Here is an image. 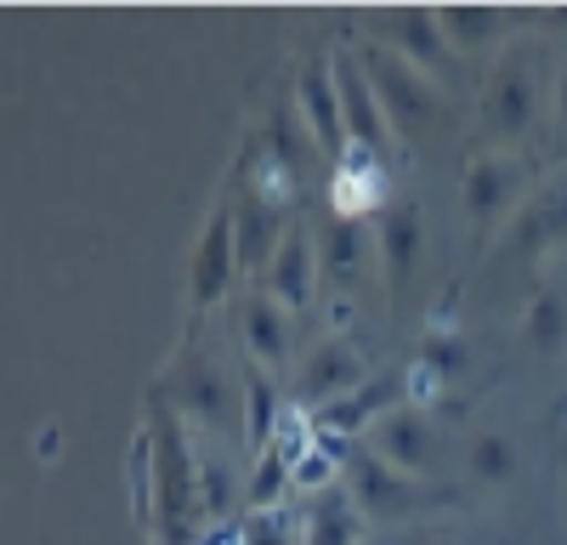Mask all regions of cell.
Masks as SVG:
<instances>
[{
  "label": "cell",
  "instance_id": "30bf717a",
  "mask_svg": "<svg viewBox=\"0 0 567 545\" xmlns=\"http://www.w3.org/2000/svg\"><path fill=\"white\" fill-rule=\"evenodd\" d=\"M301 109H307V125H312V143L341 160L352 148V136H347L341 91H336V69H329V63H307V74H301Z\"/></svg>",
  "mask_w": 567,
  "mask_h": 545
},
{
  "label": "cell",
  "instance_id": "e0dca14e",
  "mask_svg": "<svg viewBox=\"0 0 567 545\" xmlns=\"http://www.w3.org/2000/svg\"><path fill=\"white\" fill-rule=\"evenodd\" d=\"M381 256H386V279L403 285L414 256H420V205L398 199V205L381 210Z\"/></svg>",
  "mask_w": 567,
  "mask_h": 545
},
{
  "label": "cell",
  "instance_id": "5b68a950",
  "mask_svg": "<svg viewBox=\"0 0 567 545\" xmlns=\"http://www.w3.org/2000/svg\"><path fill=\"white\" fill-rule=\"evenodd\" d=\"M369 449H374V454H386V461L403 466V472L432 466V454H437L432 415H425L420 403H398V409H386L381 421H369Z\"/></svg>",
  "mask_w": 567,
  "mask_h": 545
},
{
  "label": "cell",
  "instance_id": "7a4b0ae2",
  "mask_svg": "<svg viewBox=\"0 0 567 545\" xmlns=\"http://www.w3.org/2000/svg\"><path fill=\"white\" fill-rule=\"evenodd\" d=\"M358 63H363V74H369V85H374V97H381V109H386V120H392V131H409V136H420L425 125L437 120V85H432V74H425L420 63H409L398 45H386V40H369V45H358Z\"/></svg>",
  "mask_w": 567,
  "mask_h": 545
},
{
  "label": "cell",
  "instance_id": "8992f818",
  "mask_svg": "<svg viewBox=\"0 0 567 545\" xmlns=\"http://www.w3.org/2000/svg\"><path fill=\"white\" fill-rule=\"evenodd\" d=\"M516 182H523V165H516V154L483 148V154H471V165H465V176H460V199H465L471 216L488 227L494 216H505Z\"/></svg>",
  "mask_w": 567,
  "mask_h": 545
},
{
  "label": "cell",
  "instance_id": "277c9868",
  "mask_svg": "<svg viewBox=\"0 0 567 545\" xmlns=\"http://www.w3.org/2000/svg\"><path fill=\"white\" fill-rule=\"evenodd\" d=\"M329 69H336V91H341V114H347L352 148H363V154L381 160V154L392 148V120H386L381 97H374L363 63H358L352 52H336V58H329Z\"/></svg>",
  "mask_w": 567,
  "mask_h": 545
},
{
  "label": "cell",
  "instance_id": "3957f363",
  "mask_svg": "<svg viewBox=\"0 0 567 545\" xmlns=\"http://www.w3.org/2000/svg\"><path fill=\"white\" fill-rule=\"evenodd\" d=\"M341 489L352 494L358 517H369V523H392V517H409V512H420L425 500H432V489H425L414 472L392 466L386 454H374L369 443H358V449L347 454Z\"/></svg>",
  "mask_w": 567,
  "mask_h": 545
},
{
  "label": "cell",
  "instance_id": "2e32d148",
  "mask_svg": "<svg viewBox=\"0 0 567 545\" xmlns=\"http://www.w3.org/2000/svg\"><path fill=\"white\" fill-rule=\"evenodd\" d=\"M358 272H363V234L352 216H336L318 239V279L347 290V285H358Z\"/></svg>",
  "mask_w": 567,
  "mask_h": 545
},
{
  "label": "cell",
  "instance_id": "7402d4cb",
  "mask_svg": "<svg viewBox=\"0 0 567 545\" xmlns=\"http://www.w3.org/2000/svg\"><path fill=\"white\" fill-rule=\"evenodd\" d=\"M465 461H471V472H477V477L499 483V477L516 472V443L505 432H477V438L465 443Z\"/></svg>",
  "mask_w": 567,
  "mask_h": 545
},
{
  "label": "cell",
  "instance_id": "9c48e42d",
  "mask_svg": "<svg viewBox=\"0 0 567 545\" xmlns=\"http://www.w3.org/2000/svg\"><path fill=\"white\" fill-rule=\"evenodd\" d=\"M318 279V245L307 227H284L278 250L267 256V296H278L284 307H307Z\"/></svg>",
  "mask_w": 567,
  "mask_h": 545
},
{
  "label": "cell",
  "instance_id": "52a82bcc",
  "mask_svg": "<svg viewBox=\"0 0 567 545\" xmlns=\"http://www.w3.org/2000/svg\"><path fill=\"white\" fill-rule=\"evenodd\" d=\"M363 381H369V363H363V352L347 336H329L301 363V398H312V403H336V398L358 392Z\"/></svg>",
  "mask_w": 567,
  "mask_h": 545
},
{
  "label": "cell",
  "instance_id": "cb8c5ba5",
  "mask_svg": "<svg viewBox=\"0 0 567 545\" xmlns=\"http://www.w3.org/2000/svg\"><path fill=\"white\" fill-rule=\"evenodd\" d=\"M528 336H534V341H561V301H556V296H539V301H534Z\"/></svg>",
  "mask_w": 567,
  "mask_h": 545
},
{
  "label": "cell",
  "instance_id": "d4e9b609",
  "mask_svg": "<svg viewBox=\"0 0 567 545\" xmlns=\"http://www.w3.org/2000/svg\"><path fill=\"white\" fill-rule=\"evenodd\" d=\"M550 97H556V114H561V125H567V69L556 74V85H550Z\"/></svg>",
  "mask_w": 567,
  "mask_h": 545
},
{
  "label": "cell",
  "instance_id": "7c38bea8",
  "mask_svg": "<svg viewBox=\"0 0 567 545\" xmlns=\"http://www.w3.org/2000/svg\"><path fill=\"white\" fill-rule=\"evenodd\" d=\"M381 29L398 40V52H403L409 63H420V69H443V58H449V34H443L437 12H425V7H398V12L381 18Z\"/></svg>",
  "mask_w": 567,
  "mask_h": 545
},
{
  "label": "cell",
  "instance_id": "603a6c76",
  "mask_svg": "<svg viewBox=\"0 0 567 545\" xmlns=\"http://www.w3.org/2000/svg\"><path fill=\"white\" fill-rule=\"evenodd\" d=\"M245 545H307V539H296L284 517H272V512H256V517H250V528H245Z\"/></svg>",
  "mask_w": 567,
  "mask_h": 545
},
{
  "label": "cell",
  "instance_id": "ffe728a7",
  "mask_svg": "<svg viewBox=\"0 0 567 545\" xmlns=\"http://www.w3.org/2000/svg\"><path fill=\"white\" fill-rule=\"evenodd\" d=\"M239 387H245V398H250V443L261 449L267 438H272V426H278V387L267 381V370L256 358H245V370H239Z\"/></svg>",
  "mask_w": 567,
  "mask_h": 545
},
{
  "label": "cell",
  "instance_id": "9a60e30c",
  "mask_svg": "<svg viewBox=\"0 0 567 545\" xmlns=\"http://www.w3.org/2000/svg\"><path fill=\"white\" fill-rule=\"evenodd\" d=\"M386 188V176H381V160L363 154V148H347L341 165H336V216H363L374 199H381Z\"/></svg>",
  "mask_w": 567,
  "mask_h": 545
},
{
  "label": "cell",
  "instance_id": "ac0fdd59",
  "mask_svg": "<svg viewBox=\"0 0 567 545\" xmlns=\"http://www.w3.org/2000/svg\"><path fill=\"white\" fill-rule=\"evenodd\" d=\"M233 210L221 205L216 216H210V227H205V245H199V256H194V290H199V301H210V296H221V285L233 279Z\"/></svg>",
  "mask_w": 567,
  "mask_h": 545
},
{
  "label": "cell",
  "instance_id": "44dd1931",
  "mask_svg": "<svg viewBox=\"0 0 567 545\" xmlns=\"http://www.w3.org/2000/svg\"><path fill=\"white\" fill-rule=\"evenodd\" d=\"M437 23L460 45H483V40H499L505 34V18L494 7H437Z\"/></svg>",
  "mask_w": 567,
  "mask_h": 545
},
{
  "label": "cell",
  "instance_id": "6da1fadb",
  "mask_svg": "<svg viewBox=\"0 0 567 545\" xmlns=\"http://www.w3.org/2000/svg\"><path fill=\"white\" fill-rule=\"evenodd\" d=\"M550 74H545V52L539 40H511L505 52L494 58L488 69V85H483V125L494 136H523L539 114V103L550 97Z\"/></svg>",
  "mask_w": 567,
  "mask_h": 545
},
{
  "label": "cell",
  "instance_id": "ba28073f",
  "mask_svg": "<svg viewBox=\"0 0 567 545\" xmlns=\"http://www.w3.org/2000/svg\"><path fill=\"white\" fill-rule=\"evenodd\" d=\"M176 398H182L187 415H199V421H210V426H227L233 415H239L227 370H216L205 352H187V358H182V370H176Z\"/></svg>",
  "mask_w": 567,
  "mask_h": 545
},
{
  "label": "cell",
  "instance_id": "d6986e66",
  "mask_svg": "<svg viewBox=\"0 0 567 545\" xmlns=\"http://www.w3.org/2000/svg\"><path fill=\"white\" fill-rule=\"evenodd\" d=\"M307 545H358V506L347 489H329L307 523Z\"/></svg>",
  "mask_w": 567,
  "mask_h": 545
},
{
  "label": "cell",
  "instance_id": "4fadbf2b",
  "mask_svg": "<svg viewBox=\"0 0 567 545\" xmlns=\"http://www.w3.org/2000/svg\"><path fill=\"white\" fill-rule=\"evenodd\" d=\"M245 352L256 363H278L284 352H290V307H284L278 296H250L245 301Z\"/></svg>",
  "mask_w": 567,
  "mask_h": 545
},
{
  "label": "cell",
  "instance_id": "5bb4252c",
  "mask_svg": "<svg viewBox=\"0 0 567 545\" xmlns=\"http://www.w3.org/2000/svg\"><path fill=\"white\" fill-rule=\"evenodd\" d=\"M154 449H159V494H165V517H171V534H182V512H187V494L194 489V472L182 461V432L176 421L159 409V426H154Z\"/></svg>",
  "mask_w": 567,
  "mask_h": 545
},
{
  "label": "cell",
  "instance_id": "484cf974",
  "mask_svg": "<svg viewBox=\"0 0 567 545\" xmlns=\"http://www.w3.org/2000/svg\"><path fill=\"white\" fill-rule=\"evenodd\" d=\"M414 545H454V539H414Z\"/></svg>",
  "mask_w": 567,
  "mask_h": 545
},
{
  "label": "cell",
  "instance_id": "8fae6325",
  "mask_svg": "<svg viewBox=\"0 0 567 545\" xmlns=\"http://www.w3.org/2000/svg\"><path fill=\"white\" fill-rule=\"evenodd\" d=\"M398 403H414V398H409V381H403L398 370H386V376H374V381H363L358 392H347V398H336V403H329L323 426L352 432V426H369V415L381 421L386 409H398Z\"/></svg>",
  "mask_w": 567,
  "mask_h": 545
}]
</instances>
